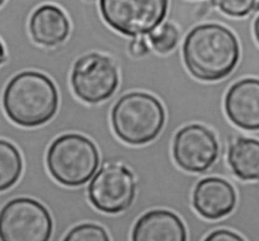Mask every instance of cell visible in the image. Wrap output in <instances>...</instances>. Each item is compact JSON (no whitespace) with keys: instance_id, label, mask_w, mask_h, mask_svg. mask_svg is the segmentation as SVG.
<instances>
[{"instance_id":"277c9868","label":"cell","mask_w":259,"mask_h":241,"mask_svg":"<svg viewBox=\"0 0 259 241\" xmlns=\"http://www.w3.org/2000/svg\"><path fill=\"white\" fill-rule=\"evenodd\" d=\"M46 163L51 176L67 187H78L90 181L100 164L95 144L81 134H63L50 146Z\"/></svg>"},{"instance_id":"8992f818","label":"cell","mask_w":259,"mask_h":241,"mask_svg":"<svg viewBox=\"0 0 259 241\" xmlns=\"http://www.w3.org/2000/svg\"><path fill=\"white\" fill-rule=\"evenodd\" d=\"M52 230L48 210L33 199L10 200L0 212L2 241H50Z\"/></svg>"},{"instance_id":"52a82bcc","label":"cell","mask_w":259,"mask_h":241,"mask_svg":"<svg viewBox=\"0 0 259 241\" xmlns=\"http://www.w3.org/2000/svg\"><path fill=\"white\" fill-rule=\"evenodd\" d=\"M71 85L75 95L85 103H103L111 98L118 88V68L108 56L89 53L73 65Z\"/></svg>"},{"instance_id":"30bf717a","label":"cell","mask_w":259,"mask_h":241,"mask_svg":"<svg viewBox=\"0 0 259 241\" xmlns=\"http://www.w3.org/2000/svg\"><path fill=\"white\" fill-rule=\"evenodd\" d=\"M225 113L229 120L244 130H259V80L237 81L225 95Z\"/></svg>"},{"instance_id":"6da1fadb","label":"cell","mask_w":259,"mask_h":241,"mask_svg":"<svg viewBox=\"0 0 259 241\" xmlns=\"http://www.w3.org/2000/svg\"><path fill=\"white\" fill-rule=\"evenodd\" d=\"M182 55L192 76L201 81H219L237 67L240 45L229 28L206 23L190 30L185 38Z\"/></svg>"},{"instance_id":"3957f363","label":"cell","mask_w":259,"mask_h":241,"mask_svg":"<svg viewBox=\"0 0 259 241\" xmlns=\"http://www.w3.org/2000/svg\"><path fill=\"white\" fill-rule=\"evenodd\" d=\"M166 121L163 105L151 93L121 96L111 110V125L116 136L131 146H144L159 135Z\"/></svg>"},{"instance_id":"9a60e30c","label":"cell","mask_w":259,"mask_h":241,"mask_svg":"<svg viewBox=\"0 0 259 241\" xmlns=\"http://www.w3.org/2000/svg\"><path fill=\"white\" fill-rule=\"evenodd\" d=\"M23 161L19 151L7 140L0 141V191H7L20 178Z\"/></svg>"},{"instance_id":"8fae6325","label":"cell","mask_w":259,"mask_h":241,"mask_svg":"<svg viewBox=\"0 0 259 241\" xmlns=\"http://www.w3.org/2000/svg\"><path fill=\"white\" fill-rule=\"evenodd\" d=\"M195 210L207 220H219L234 211L237 194L232 184L219 177H209L197 182L192 195Z\"/></svg>"},{"instance_id":"5b68a950","label":"cell","mask_w":259,"mask_h":241,"mask_svg":"<svg viewBox=\"0 0 259 241\" xmlns=\"http://www.w3.org/2000/svg\"><path fill=\"white\" fill-rule=\"evenodd\" d=\"M103 19L128 37L151 34L163 23L168 0H99Z\"/></svg>"},{"instance_id":"4fadbf2b","label":"cell","mask_w":259,"mask_h":241,"mask_svg":"<svg viewBox=\"0 0 259 241\" xmlns=\"http://www.w3.org/2000/svg\"><path fill=\"white\" fill-rule=\"evenodd\" d=\"M29 33L38 44L53 47L68 37L70 22L61 8L52 4L40 5L30 17Z\"/></svg>"},{"instance_id":"7a4b0ae2","label":"cell","mask_w":259,"mask_h":241,"mask_svg":"<svg viewBox=\"0 0 259 241\" xmlns=\"http://www.w3.org/2000/svg\"><path fill=\"white\" fill-rule=\"evenodd\" d=\"M58 91L48 76L37 71H23L8 82L3 106L8 118L24 128L48 123L58 109Z\"/></svg>"},{"instance_id":"ffe728a7","label":"cell","mask_w":259,"mask_h":241,"mask_svg":"<svg viewBox=\"0 0 259 241\" xmlns=\"http://www.w3.org/2000/svg\"><path fill=\"white\" fill-rule=\"evenodd\" d=\"M131 53L136 57H141L148 53V45H147L146 40L142 38H136L132 40L131 43Z\"/></svg>"},{"instance_id":"9c48e42d","label":"cell","mask_w":259,"mask_h":241,"mask_svg":"<svg viewBox=\"0 0 259 241\" xmlns=\"http://www.w3.org/2000/svg\"><path fill=\"white\" fill-rule=\"evenodd\" d=\"M172 152L180 168L192 173H202L217 162L219 143L215 134L206 126L191 124L177 131Z\"/></svg>"},{"instance_id":"5bb4252c","label":"cell","mask_w":259,"mask_h":241,"mask_svg":"<svg viewBox=\"0 0 259 241\" xmlns=\"http://www.w3.org/2000/svg\"><path fill=\"white\" fill-rule=\"evenodd\" d=\"M228 162L233 173L244 181L259 179V140L237 138L229 147Z\"/></svg>"},{"instance_id":"d6986e66","label":"cell","mask_w":259,"mask_h":241,"mask_svg":"<svg viewBox=\"0 0 259 241\" xmlns=\"http://www.w3.org/2000/svg\"><path fill=\"white\" fill-rule=\"evenodd\" d=\"M204 241H245L239 234L230 230L220 229L210 232Z\"/></svg>"},{"instance_id":"7402d4cb","label":"cell","mask_w":259,"mask_h":241,"mask_svg":"<svg viewBox=\"0 0 259 241\" xmlns=\"http://www.w3.org/2000/svg\"><path fill=\"white\" fill-rule=\"evenodd\" d=\"M255 10H259V0H258V3H257V8H255Z\"/></svg>"},{"instance_id":"603a6c76","label":"cell","mask_w":259,"mask_h":241,"mask_svg":"<svg viewBox=\"0 0 259 241\" xmlns=\"http://www.w3.org/2000/svg\"><path fill=\"white\" fill-rule=\"evenodd\" d=\"M4 2H5V0H0V4L3 5V4H4Z\"/></svg>"},{"instance_id":"44dd1931","label":"cell","mask_w":259,"mask_h":241,"mask_svg":"<svg viewBox=\"0 0 259 241\" xmlns=\"http://www.w3.org/2000/svg\"><path fill=\"white\" fill-rule=\"evenodd\" d=\"M254 35H255V39H257V42L259 44V15L254 22Z\"/></svg>"},{"instance_id":"7c38bea8","label":"cell","mask_w":259,"mask_h":241,"mask_svg":"<svg viewBox=\"0 0 259 241\" xmlns=\"http://www.w3.org/2000/svg\"><path fill=\"white\" fill-rule=\"evenodd\" d=\"M132 241H187L182 220L168 210H152L137 220Z\"/></svg>"},{"instance_id":"2e32d148","label":"cell","mask_w":259,"mask_h":241,"mask_svg":"<svg viewBox=\"0 0 259 241\" xmlns=\"http://www.w3.org/2000/svg\"><path fill=\"white\" fill-rule=\"evenodd\" d=\"M179 29L176 28V25L168 22L163 23L161 27L157 28L153 33L149 34V40L152 43V47L154 48L156 52L162 53V55L175 50V47L179 43Z\"/></svg>"},{"instance_id":"ac0fdd59","label":"cell","mask_w":259,"mask_h":241,"mask_svg":"<svg viewBox=\"0 0 259 241\" xmlns=\"http://www.w3.org/2000/svg\"><path fill=\"white\" fill-rule=\"evenodd\" d=\"M218 7L229 17H245L254 12L258 0H217Z\"/></svg>"},{"instance_id":"ba28073f","label":"cell","mask_w":259,"mask_h":241,"mask_svg":"<svg viewBox=\"0 0 259 241\" xmlns=\"http://www.w3.org/2000/svg\"><path fill=\"white\" fill-rule=\"evenodd\" d=\"M134 174L121 164H108L89 184V200L105 214H120L132 206L136 197Z\"/></svg>"},{"instance_id":"e0dca14e","label":"cell","mask_w":259,"mask_h":241,"mask_svg":"<svg viewBox=\"0 0 259 241\" xmlns=\"http://www.w3.org/2000/svg\"><path fill=\"white\" fill-rule=\"evenodd\" d=\"M62 241H110V237L100 225L86 222L71 229Z\"/></svg>"}]
</instances>
